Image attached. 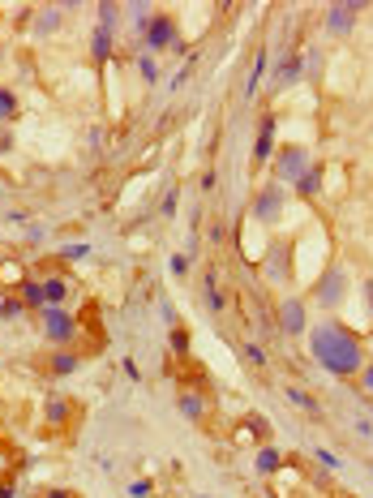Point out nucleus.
<instances>
[{
    "label": "nucleus",
    "instance_id": "obj_25",
    "mask_svg": "<svg viewBox=\"0 0 373 498\" xmlns=\"http://www.w3.org/2000/svg\"><path fill=\"white\" fill-rule=\"evenodd\" d=\"M138 69H142V77H146V82H159V65H155V56H138Z\"/></svg>",
    "mask_w": 373,
    "mask_h": 498
},
{
    "label": "nucleus",
    "instance_id": "obj_35",
    "mask_svg": "<svg viewBox=\"0 0 373 498\" xmlns=\"http://www.w3.org/2000/svg\"><path fill=\"white\" fill-rule=\"evenodd\" d=\"M129 494H133V498H146V494H151V481H133V486H129Z\"/></svg>",
    "mask_w": 373,
    "mask_h": 498
},
{
    "label": "nucleus",
    "instance_id": "obj_37",
    "mask_svg": "<svg viewBox=\"0 0 373 498\" xmlns=\"http://www.w3.org/2000/svg\"><path fill=\"white\" fill-rule=\"evenodd\" d=\"M0 498H13V481H0Z\"/></svg>",
    "mask_w": 373,
    "mask_h": 498
},
{
    "label": "nucleus",
    "instance_id": "obj_28",
    "mask_svg": "<svg viewBox=\"0 0 373 498\" xmlns=\"http://www.w3.org/2000/svg\"><path fill=\"white\" fill-rule=\"evenodd\" d=\"M116 13H120L116 5H99V26H103V30H112V26H116Z\"/></svg>",
    "mask_w": 373,
    "mask_h": 498
},
{
    "label": "nucleus",
    "instance_id": "obj_18",
    "mask_svg": "<svg viewBox=\"0 0 373 498\" xmlns=\"http://www.w3.org/2000/svg\"><path fill=\"white\" fill-rule=\"evenodd\" d=\"M9 121H18V95L0 86V125H9Z\"/></svg>",
    "mask_w": 373,
    "mask_h": 498
},
{
    "label": "nucleus",
    "instance_id": "obj_16",
    "mask_svg": "<svg viewBox=\"0 0 373 498\" xmlns=\"http://www.w3.org/2000/svg\"><path fill=\"white\" fill-rule=\"evenodd\" d=\"M318 189H322V168H309V172L296 181V194H300V198H313Z\"/></svg>",
    "mask_w": 373,
    "mask_h": 498
},
{
    "label": "nucleus",
    "instance_id": "obj_39",
    "mask_svg": "<svg viewBox=\"0 0 373 498\" xmlns=\"http://www.w3.org/2000/svg\"><path fill=\"white\" fill-rule=\"evenodd\" d=\"M365 297H369V305H373V279H365Z\"/></svg>",
    "mask_w": 373,
    "mask_h": 498
},
{
    "label": "nucleus",
    "instance_id": "obj_20",
    "mask_svg": "<svg viewBox=\"0 0 373 498\" xmlns=\"http://www.w3.org/2000/svg\"><path fill=\"white\" fill-rule=\"evenodd\" d=\"M47 421H52L56 429H60L64 421H69V404H64L60 395H52V399H47Z\"/></svg>",
    "mask_w": 373,
    "mask_h": 498
},
{
    "label": "nucleus",
    "instance_id": "obj_40",
    "mask_svg": "<svg viewBox=\"0 0 373 498\" xmlns=\"http://www.w3.org/2000/svg\"><path fill=\"white\" fill-rule=\"evenodd\" d=\"M0 266H5V262H0Z\"/></svg>",
    "mask_w": 373,
    "mask_h": 498
},
{
    "label": "nucleus",
    "instance_id": "obj_2",
    "mask_svg": "<svg viewBox=\"0 0 373 498\" xmlns=\"http://www.w3.org/2000/svg\"><path fill=\"white\" fill-rule=\"evenodd\" d=\"M146 47H151V52H164V47H176V52H181V30H176L172 13H155L151 18V26H146Z\"/></svg>",
    "mask_w": 373,
    "mask_h": 498
},
{
    "label": "nucleus",
    "instance_id": "obj_32",
    "mask_svg": "<svg viewBox=\"0 0 373 498\" xmlns=\"http://www.w3.org/2000/svg\"><path fill=\"white\" fill-rule=\"evenodd\" d=\"M270 275H287V266H283V249H274V253H270Z\"/></svg>",
    "mask_w": 373,
    "mask_h": 498
},
{
    "label": "nucleus",
    "instance_id": "obj_33",
    "mask_svg": "<svg viewBox=\"0 0 373 498\" xmlns=\"http://www.w3.org/2000/svg\"><path fill=\"white\" fill-rule=\"evenodd\" d=\"M176 202H181V189H168V198H164V215H176Z\"/></svg>",
    "mask_w": 373,
    "mask_h": 498
},
{
    "label": "nucleus",
    "instance_id": "obj_31",
    "mask_svg": "<svg viewBox=\"0 0 373 498\" xmlns=\"http://www.w3.org/2000/svg\"><path fill=\"white\" fill-rule=\"evenodd\" d=\"M168 266H172V275H176V279H181V275H185V271H189V258H185V253H172V262H168Z\"/></svg>",
    "mask_w": 373,
    "mask_h": 498
},
{
    "label": "nucleus",
    "instance_id": "obj_6",
    "mask_svg": "<svg viewBox=\"0 0 373 498\" xmlns=\"http://www.w3.org/2000/svg\"><path fill=\"white\" fill-rule=\"evenodd\" d=\"M344 297H348V275H344V266H331L326 275L318 279V301L326 305V310H335Z\"/></svg>",
    "mask_w": 373,
    "mask_h": 498
},
{
    "label": "nucleus",
    "instance_id": "obj_10",
    "mask_svg": "<svg viewBox=\"0 0 373 498\" xmlns=\"http://www.w3.org/2000/svg\"><path fill=\"white\" fill-rule=\"evenodd\" d=\"M300 69H305V56H300V52H287V56H283V65L274 69V90H283V86H296Z\"/></svg>",
    "mask_w": 373,
    "mask_h": 498
},
{
    "label": "nucleus",
    "instance_id": "obj_17",
    "mask_svg": "<svg viewBox=\"0 0 373 498\" xmlns=\"http://www.w3.org/2000/svg\"><path fill=\"white\" fill-rule=\"evenodd\" d=\"M283 395H287V404H296L300 412H318V399H313L309 391H305V387H287Z\"/></svg>",
    "mask_w": 373,
    "mask_h": 498
},
{
    "label": "nucleus",
    "instance_id": "obj_34",
    "mask_svg": "<svg viewBox=\"0 0 373 498\" xmlns=\"http://www.w3.org/2000/svg\"><path fill=\"white\" fill-rule=\"evenodd\" d=\"M318 464H326V469H339V456L326 451V447H318Z\"/></svg>",
    "mask_w": 373,
    "mask_h": 498
},
{
    "label": "nucleus",
    "instance_id": "obj_19",
    "mask_svg": "<svg viewBox=\"0 0 373 498\" xmlns=\"http://www.w3.org/2000/svg\"><path fill=\"white\" fill-rule=\"evenodd\" d=\"M18 292H22V305H43V310H47V301H43V284H35V279H22V288H18Z\"/></svg>",
    "mask_w": 373,
    "mask_h": 498
},
{
    "label": "nucleus",
    "instance_id": "obj_11",
    "mask_svg": "<svg viewBox=\"0 0 373 498\" xmlns=\"http://www.w3.org/2000/svg\"><path fill=\"white\" fill-rule=\"evenodd\" d=\"M176 408H181L189 421H206V399L198 391H181V399H176Z\"/></svg>",
    "mask_w": 373,
    "mask_h": 498
},
{
    "label": "nucleus",
    "instance_id": "obj_12",
    "mask_svg": "<svg viewBox=\"0 0 373 498\" xmlns=\"http://www.w3.org/2000/svg\"><path fill=\"white\" fill-rule=\"evenodd\" d=\"M64 297H69V279H64V275H47L43 279V301L47 305H60Z\"/></svg>",
    "mask_w": 373,
    "mask_h": 498
},
{
    "label": "nucleus",
    "instance_id": "obj_23",
    "mask_svg": "<svg viewBox=\"0 0 373 498\" xmlns=\"http://www.w3.org/2000/svg\"><path fill=\"white\" fill-rule=\"evenodd\" d=\"M245 429L253 434L257 443H266V438H270V421H266V416H249V421H245Z\"/></svg>",
    "mask_w": 373,
    "mask_h": 498
},
{
    "label": "nucleus",
    "instance_id": "obj_27",
    "mask_svg": "<svg viewBox=\"0 0 373 498\" xmlns=\"http://www.w3.org/2000/svg\"><path fill=\"white\" fill-rule=\"evenodd\" d=\"M245 361L262 369V365H266V348H262V344H245Z\"/></svg>",
    "mask_w": 373,
    "mask_h": 498
},
{
    "label": "nucleus",
    "instance_id": "obj_29",
    "mask_svg": "<svg viewBox=\"0 0 373 498\" xmlns=\"http://www.w3.org/2000/svg\"><path fill=\"white\" fill-rule=\"evenodd\" d=\"M60 258H69V262H77V258H90V245H64V249H60Z\"/></svg>",
    "mask_w": 373,
    "mask_h": 498
},
{
    "label": "nucleus",
    "instance_id": "obj_22",
    "mask_svg": "<svg viewBox=\"0 0 373 498\" xmlns=\"http://www.w3.org/2000/svg\"><path fill=\"white\" fill-rule=\"evenodd\" d=\"M262 73H266V52H257L253 69H249V86H245V95H257V82H262Z\"/></svg>",
    "mask_w": 373,
    "mask_h": 498
},
{
    "label": "nucleus",
    "instance_id": "obj_14",
    "mask_svg": "<svg viewBox=\"0 0 373 498\" xmlns=\"http://www.w3.org/2000/svg\"><path fill=\"white\" fill-rule=\"evenodd\" d=\"M60 22H64V9H39L35 30H39V35H52V30H60Z\"/></svg>",
    "mask_w": 373,
    "mask_h": 498
},
{
    "label": "nucleus",
    "instance_id": "obj_3",
    "mask_svg": "<svg viewBox=\"0 0 373 498\" xmlns=\"http://www.w3.org/2000/svg\"><path fill=\"white\" fill-rule=\"evenodd\" d=\"M43 335L52 344H69L73 335H77V323L60 310V305H47V310H43Z\"/></svg>",
    "mask_w": 373,
    "mask_h": 498
},
{
    "label": "nucleus",
    "instance_id": "obj_5",
    "mask_svg": "<svg viewBox=\"0 0 373 498\" xmlns=\"http://www.w3.org/2000/svg\"><path fill=\"white\" fill-rule=\"evenodd\" d=\"M279 211H283V189H279V181H270V185L257 189V198H253V219L257 223H274Z\"/></svg>",
    "mask_w": 373,
    "mask_h": 498
},
{
    "label": "nucleus",
    "instance_id": "obj_8",
    "mask_svg": "<svg viewBox=\"0 0 373 498\" xmlns=\"http://www.w3.org/2000/svg\"><path fill=\"white\" fill-rule=\"evenodd\" d=\"M305 327V301H296V297H287L283 305H279V331H287V335H300Z\"/></svg>",
    "mask_w": 373,
    "mask_h": 498
},
{
    "label": "nucleus",
    "instance_id": "obj_4",
    "mask_svg": "<svg viewBox=\"0 0 373 498\" xmlns=\"http://www.w3.org/2000/svg\"><path fill=\"white\" fill-rule=\"evenodd\" d=\"M305 172H309V151L305 147H283L279 159H274V176H279V181H300Z\"/></svg>",
    "mask_w": 373,
    "mask_h": 498
},
{
    "label": "nucleus",
    "instance_id": "obj_30",
    "mask_svg": "<svg viewBox=\"0 0 373 498\" xmlns=\"http://www.w3.org/2000/svg\"><path fill=\"white\" fill-rule=\"evenodd\" d=\"M356 378H361V391L373 399V361H365V369H361V374H356Z\"/></svg>",
    "mask_w": 373,
    "mask_h": 498
},
{
    "label": "nucleus",
    "instance_id": "obj_9",
    "mask_svg": "<svg viewBox=\"0 0 373 498\" xmlns=\"http://www.w3.org/2000/svg\"><path fill=\"white\" fill-rule=\"evenodd\" d=\"M274 151V116H262V125H257V142H253V168L266 164Z\"/></svg>",
    "mask_w": 373,
    "mask_h": 498
},
{
    "label": "nucleus",
    "instance_id": "obj_1",
    "mask_svg": "<svg viewBox=\"0 0 373 498\" xmlns=\"http://www.w3.org/2000/svg\"><path fill=\"white\" fill-rule=\"evenodd\" d=\"M309 348H313V361L326 369V374L335 378H352V374H361L365 369V348L361 340L344 327V323H318L309 331Z\"/></svg>",
    "mask_w": 373,
    "mask_h": 498
},
{
    "label": "nucleus",
    "instance_id": "obj_15",
    "mask_svg": "<svg viewBox=\"0 0 373 498\" xmlns=\"http://www.w3.org/2000/svg\"><path fill=\"white\" fill-rule=\"evenodd\" d=\"M279 464H283V456L274 451V447H257V473H279Z\"/></svg>",
    "mask_w": 373,
    "mask_h": 498
},
{
    "label": "nucleus",
    "instance_id": "obj_38",
    "mask_svg": "<svg viewBox=\"0 0 373 498\" xmlns=\"http://www.w3.org/2000/svg\"><path fill=\"white\" fill-rule=\"evenodd\" d=\"M43 498H73V494H69V490H47Z\"/></svg>",
    "mask_w": 373,
    "mask_h": 498
},
{
    "label": "nucleus",
    "instance_id": "obj_24",
    "mask_svg": "<svg viewBox=\"0 0 373 498\" xmlns=\"http://www.w3.org/2000/svg\"><path fill=\"white\" fill-rule=\"evenodd\" d=\"M172 352L176 357H189V331L185 327H172Z\"/></svg>",
    "mask_w": 373,
    "mask_h": 498
},
{
    "label": "nucleus",
    "instance_id": "obj_21",
    "mask_svg": "<svg viewBox=\"0 0 373 498\" xmlns=\"http://www.w3.org/2000/svg\"><path fill=\"white\" fill-rule=\"evenodd\" d=\"M73 369H77V352L64 348V352H56V357H52V374H73Z\"/></svg>",
    "mask_w": 373,
    "mask_h": 498
},
{
    "label": "nucleus",
    "instance_id": "obj_7",
    "mask_svg": "<svg viewBox=\"0 0 373 498\" xmlns=\"http://www.w3.org/2000/svg\"><path fill=\"white\" fill-rule=\"evenodd\" d=\"M356 18H361V5H331L326 9V30H335V35H348V30L356 26Z\"/></svg>",
    "mask_w": 373,
    "mask_h": 498
},
{
    "label": "nucleus",
    "instance_id": "obj_26",
    "mask_svg": "<svg viewBox=\"0 0 373 498\" xmlns=\"http://www.w3.org/2000/svg\"><path fill=\"white\" fill-rule=\"evenodd\" d=\"M22 314H26V305H22V301H13V297L0 301V318H22Z\"/></svg>",
    "mask_w": 373,
    "mask_h": 498
},
{
    "label": "nucleus",
    "instance_id": "obj_36",
    "mask_svg": "<svg viewBox=\"0 0 373 498\" xmlns=\"http://www.w3.org/2000/svg\"><path fill=\"white\" fill-rule=\"evenodd\" d=\"M9 147H13V134L5 129V125H0V151H9Z\"/></svg>",
    "mask_w": 373,
    "mask_h": 498
},
{
    "label": "nucleus",
    "instance_id": "obj_13",
    "mask_svg": "<svg viewBox=\"0 0 373 498\" xmlns=\"http://www.w3.org/2000/svg\"><path fill=\"white\" fill-rule=\"evenodd\" d=\"M90 56L94 60H99V65H103V60H112V30H94V35H90Z\"/></svg>",
    "mask_w": 373,
    "mask_h": 498
}]
</instances>
